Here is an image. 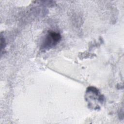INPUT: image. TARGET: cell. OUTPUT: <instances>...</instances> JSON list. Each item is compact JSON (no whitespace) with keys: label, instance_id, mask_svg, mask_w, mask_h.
<instances>
[{"label":"cell","instance_id":"cell-1","mask_svg":"<svg viewBox=\"0 0 124 124\" xmlns=\"http://www.w3.org/2000/svg\"><path fill=\"white\" fill-rule=\"evenodd\" d=\"M61 35L56 32H49L45 36L42 44V47L44 49H48L56 46L61 40Z\"/></svg>","mask_w":124,"mask_h":124}]
</instances>
